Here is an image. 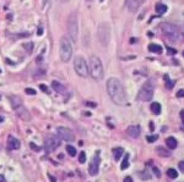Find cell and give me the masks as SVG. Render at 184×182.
I'll use <instances>...</instances> for the list:
<instances>
[{
  "label": "cell",
  "mask_w": 184,
  "mask_h": 182,
  "mask_svg": "<svg viewBox=\"0 0 184 182\" xmlns=\"http://www.w3.org/2000/svg\"><path fill=\"white\" fill-rule=\"evenodd\" d=\"M107 92H108V96L111 97L114 104L123 106L128 103V96H126L124 86L118 78L111 77L108 79V82H107Z\"/></svg>",
  "instance_id": "cell-1"
},
{
  "label": "cell",
  "mask_w": 184,
  "mask_h": 182,
  "mask_svg": "<svg viewBox=\"0 0 184 182\" xmlns=\"http://www.w3.org/2000/svg\"><path fill=\"white\" fill-rule=\"evenodd\" d=\"M88 66H90V75L94 81H101L104 77L103 65L98 56L92 55L90 58V61H88Z\"/></svg>",
  "instance_id": "cell-2"
},
{
  "label": "cell",
  "mask_w": 184,
  "mask_h": 182,
  "mask_svg": "<svg viewBox=\"0 0 184 182\" xmlns=\"http://www.w3.org/2000/svg\"><path fill=\"white\" fill-rule=\"evenodd\" d=\"M154 92H155V82L154 79H149L140 88L136 96V99L140 100V102H150L154 98Z\"/></svg>",
  "instance_id": "cell-3"
},
{
  "label": "cell",
  "mask_w": 184,
  "mask_h": 182,
  "mask_svg": "<svg viewBox=\"0 0 184 182\" xmlns=\"http://www.w3.org/2000/svg\"><path fill=\"white\" fill-rule=\"evenodd\" d=\"M59 55H60V60L63 62H69V60L73 56V44L66 37H61L60 42H59Z\"/></svg>",
  "instance_id": "cell-4"
},
{
  "label": "cell",
  "mask_w": 184,
  "mask_h": 182,
  "mask_svg": "<svg viewBox=\"0 0 184 182\" xmlns=\"http://www.w3.org/2000/svg\"><path fill=\"white\" fill-rule=\"evenodd\" d=\"M161 29H162L163 34L166 36L168 39L173 40V42L178 40L180 38V36H182L179 27L177 26V24H174V23H171V22H163V23H161Z\"/></svg>",
  "instance_id": "cell-5"
},
{
  "label": "cell",
  "mask_w": 184,
  "mask_h": 182,
  "mask_svg": "<svg viewBox=\"0 0 184 182\" xmlns=\"http://www.w3.org/2000/svg\"><path fill=\"white\" fill-rule=\"evenodd\" d=\"M97 38L102 47H108L111 42V24L108 22H102L97 28Z\"/></svg>",
  "instance_id": "cell-6"
},
{
  "label": "cell",
  "mask_w": 184,
  "mask_h": 182,
  "mask_svg": "<svg viewBox=\"0 0 184 182\" xmlns=\"http://www.w3.org/2000/svg\"><path fill=\"white\" fill-rule=\"evenodd\" d=\"M68 33H69V37H70L74 43L78 42L79 26H78V18H76L75 12L70 14V16H69V18H68Z\"/></svg>",
  "instance_id": "cell-7"
},
{
  "label": "cell",
  "mask_w": 184,
  "mask_h": 182,
  "mask_svg": "<svg viewBox=\"0 0 184 182\" xmlns=\"http://www.w3.org/2000/svg\"><path fill=\"white\" fill-rule=\"evenodd\" d=\"M74 70L80 77H87L90 73L88 72V65L82 56H76L74 59Z\"/></svg>",
  "instance_id": "cell-8"
},
{
  "label": "cell",
  "mask_w": 184,
  "mask_h": 182,
  "mask_svg": "<svg viewBox=\"0 0 184 182\" xmlns=\"http://www.w3.org/2000/svg\"><path fill=\"white\" fill-rule=\"evenodd\" d=\"M56 135H58V138L61 141H65V142H74L75 141V135L74 132L64 126H60L56 128Z\"/></svg>",
  "instance_id": "cell-9"
},
{
  "label": "cell",
  "mask_w": 184,
  "mask_h": 182,
  "mask_svg": "<svg viewBox=\"0 0 184 182\" xmlns=\"http://www.w3.org/2000/svg\"><path fill=\"white\" fill-rule=\"evenodd\" d=\"M60 146V141L59 138H56L55 136H48L46 137V139H44V149H46V152L50 153V152H54Z\"/></svg>",
  "instance_id": "cell-10"
},
{
  "label": "cell",
  "mask_w": 184,
  "mask_h": 182,
  "mask_svg": "<svg viewBox=\"0 0 184 182\" xmlns=\"http://www.w3.org/2000/svg\"><path fill=\"white\" fill-rule=\"evenodd\" d=\"M99 164H101V159H99V155L96 154L92 158L90 165H88V174L91 175V176H96L99 171Z\"/></svg>",
  "instance_id": "cell-11"
},
{
  "label": "cell",
  "mask_w": 184,
  "mask_h": 182,
  "mask_svg": "<svg viewBox=\"0 0 184 182\" xmlns=\"http://www.w3.org/2000/svg\"><path fill=\"white\" fill-rule=\"evenodd\" d=\"M144 0H125V5L126 9H128L130 12H137V10L140 9V6L142 4Z\"/></svg>",
  "instance_id": "cell-12"
},
{
  "label": "cell",
  "mask_w": 184,
  "mask_h": 182,
  "mask_svg": "<svg viewBox=\"0 0 184 182\" xmlns=\"http://www.w3.org/2000/svg\"><path fill=\"white\" fill-rule=\"evenodd\" d=\"M16 110V114H17V116L20 117V119H22L23 121H30L31 120V115H30V112L27 111V109L26 108H23V106L21 105V106H18L17 109H15Z\"/></svg>",
  "instance_id": "cell-13"
},
{
  "label": "cell",
  "mask_w": 184,
  "mask_h": 182,
  "mask_svg": "<svg viewBox=\"0 0 184 182\" xmlns=\"http://www.w3.org/2000/svg\"><path fill=\"white\" fill-rule=\"evenodd\" d=\"M126 133L133 138H137L140 136V126H136V125H133L126 128Z\"/></svg>",
  "instance_id": "cell-14"
},
{
  "label": "cell",
  "mask_w": 184,
  "mask_h": 182,
  "mask_svg": "<svg viewBox=\"0 0 184 182\" xmlns=\"http://www.w3.org/2000/svg\"><path fill=\"white\" fill-rule=\"evenodd\" d=\"M8 148H9V150L18 149V148H20V141L16 139L15 137L10 136V137L8 138Z\"/></svg>",
  "instance_id": "cell-15"
},
{
  "label": "cell",
  "mask_w": 184,
  "mask_h": 182,
  "mask_svg": "<svg viewBox=\"0 0 184 182\" xmlns=\"http://www.w3.org/2000/svg\"><path fill=\"white\" fill-rule=\"evenodd\" d=\"M149 52L150 53H154V54H157V55H161L163 53V49L161 45L156 44V43H151L149 45Z\"/></svg>",
  "instance_id": "cell-16"
},
{
  "label": "cell",
  "mask_w": 184,
  "mask_h": 182,
  "mask_svg": "<svg viewBox=\"0 0 184 182\" xmlns=\"http://www.w3.org/2000/svg\"><path fill=\"white\" fill-rule=\"evenodd\" d=\"M9 99H10V103H11V105H12V108H14V109H17L18 106L22 105V100H21L20 97L11 96V97H9Z\"/></svg>",
  "instance_id": "cell-17"
},
{
  "label": "cell",
  "mask_w": 184,
  "mask_h": 182,
  "mask_svg": "<svg viewBox=\"0 0 184 182\" xmlns=\"http://www.w3.org/2000/svg\"><path fill=\"white\" fill-rule=\"evenodd\" d=\"M52 87H53V89H54L55 92H58V93H60V94H64V93L66 92L65 87L63 86L60 82H58V81H53V82H52Z\"/></svg>",
  "instance_id": "cell-18"
},
{
  "label": "cell",
  "mask_w": 184,
  "mask_h": 182,
  "mask_svg": "<svg viewBox=\"0 0 184 182\" xmlns=\"http://www.w3.org/2000/svg\"><path fill=\"white\" fill-rule=\"evenodd\" d=\"M155 10H156V12L158 15H163V14H166L167 12L168 8H167V5H164L162 3H157L156 6H155Z\"/></svg>",
  "instance_id": "cell-19"
},
{
  "label": "cell",
  "mask_w": 184,
  "mask_h": 182,
  "mask_svg": "<svg viewBox=\"0 0 184 182\" xmlns=\"http://www.w3.org/2000/svg\"><path fill=\"white\" fill-rule=\"evenodd\" d=\"M161 110H162V106L160 103H152L151 104V111H152V114H155V115H160L161 114Z\"/></svg>",
  "instance_id": "cell-20"
},
{
  "label": "cell",
  "mask_w": 184,
  "mask_h": 182,
  "mask_svg": "<svg viewBox=\"0 0 184 182\" xmlns=\"http://www.w3.org/2000/svg\"><path fill=\"white\" fill-rule=\"evenodd\" d=\"M166 143H167V147L169 149H176L177 146H178V142H177V139L174 137H168L166 139Z\"/></svg>",
  "instance_id": "cell-21"
},
{
  "label": "cell",
  "mask_w": 184,
  "mask_h": 182,
  "mask_svg": "<svg viewBox=\"0 0 184 182\" xmlns=\"http://www.w3.org/2000/svg\"><path fill=\"white\" fill-rule=\"evenodd\" d=\"M156 152H157L158 155L164 156V158H166V156H171V153L168 152V150L164 149L163 147H157V148H156Z\"/></svg>",
  "instance_id": "cell-22"
},
{
  "label": "cell",
  "mask_w": 184,
  "mask_h": 182,
  "mask_svg": "<svg viewBox=\"0 0 184 182\" xmlns=\"http://www.w3.org/2000/svg\"><path fill=\"white\" fill-rule=\"evenodd\" d=\"M129 155L126 154L125 156H124V159L122 160V164H120V169H122V170H125V169H128L129 167Z\"/></svg>",
  "instance_id": "cell-23"
},
{
  "label": "cell",
  "mask_w": 184,
  "mask_h": 182,
  "mask_svg": "<svg viewBox=\"0 0 184 182\" xmlns=\"http://www.w3.org/2000/svg\"><path fill=\"white\" fill-rule=\"evenodd\" d=\"M113 153H114V158H116V160H119L122 154L124 153V149L123 148H116V149H113Z\"/></svg>",
  "instance_id": "cell-24"
},
{
  "label": "cell",
  "mask_w": 184,
  "mask_h": 182,
  "mask_svg": "<svg viewBox=\"0 0 184 182\" xmlns=\"http://www.w3.org/2000/svg\"><path fill=\"white\" fill-rule=\"evenodd\" d=\"M164 81H166V87H167V89H172L173 86H174V81L169 79L168 75H166V76H164Z\"/></svg>",
  "instance_id": "cell-25"
},
{
  "label": "cell",
  "mask_w": 184,
  "mask_h": 182,
  "mask_svg": "<svg viewBox=\"0 0 184 182\" xmlns=\"http://www.w3.org/2000/svg\"><path fill=\"white\" fill-rule=\"evenodd\" d=\"M167 176L171 179H177L178 177V172H177L176 169H168L167 170Z\"/></svg>",
  "instance_id": "cell-26"
},
{
  "label": "cell",
  "mask_w": 184,
  "mask_h": 182,
  "mask_svg": "<svg viewBox=\"0 0 184 182\" xmlns=\"http://www.w3.org/2000/svg\"><path fill=\"white\" fill-rule=\"evenodd\" d=\"M33 47H35V44H33L32 42H30V43H23V48L26 49L27 53H32V52H33Z\"/></svg>",
  "instance_id": "cell-27"
},
{
  "label": "cell",
  "mask_w": 184,
  "mask_h": 182,
  "mask_svg": "<svg viewBox=\"0 0 184 182\" xmlns=\"http://www.w3.org/2000/svg\"><path fill=\"white\" fill-rule=\"evenodd\" d=\"M66 152H68V154L70 155V156H75L76 155V149L73 147V146H66Z\"/></svg>",
  "instance_id": "cell-28"
},
{
  "label": "cell",
  "mask_w": 184,
  "mask_h": 182,
  "mask_svg": "<svg viewBox=\"0 0 184 182\" xmlns=\"http://www.w3.org/2000/svg\"><path fill=\"white\" fill-rule=\"evenodd\" d=\"M157 138H158V136H157V135H154V136H147V137H146V141H147L149 143H154L155 141H157Z\"/></svg>",
  "instance_id": "cell-29"
},
{
  "label": "cell",
  "mask_w": 184,
  "mask_h": 182,
  "mask_svg": "<svg viewBox=\"0 0 184 182\" xmlns=\"http://www.w3.org/2000/svg\"><path fill=\"white\" fill-rule=\"evenodd\" d=\"M79 161L81 162V164H84V162L86 161V154H85V152H81V153H80V155H79Z\"/></svg>",
  "instance_id": "cell-30"
},
{
  "label": "cell",
  "mask_w": 184,
  "mask_h": 182,
  "mask_svg": "<svg viewBox=\"0 0 184 182\" xmlns=\"http://www.w3.org/2000/svg\"><path fill=\"white\" fill-rule=\"evenodd\" d=\"M25 92H26L27 94H31V96H36V91L35 89H32V88H26V89H25Z\"/></svg>",
  "instance_id": "cell-31"
},
{
  "label": "cell",
  "mask_w": 184,
  "mask_h": 182,
  "mask_svg": "<svg viewBox=\"0 0 184 182\" xmlns=\"http://www.w3.org/2000/svg\"><path fill=\"white\" fill-rule=\"evenodd\" d=\"M39 88H41L44 93H47V94L49 93V89H48V87H47V86H44V84H39Z\"/></svg>",
  "instance_id": "cell-32"
},
{
  "label": "cell",
  "mask_w": 184,
  "mask_h": 182,
  "mask_svg": "<svg viewBox=\"0 0 184 182\" xmlns=\"http://www.w3.org/2000/svg\"><path fill=\"white\" fill-rule=\"evenodd\" d=\"M166 49H167L168 54H171V55H174V54L177 53V50H176V49H172V48H169V47H167Z\"/></svg>",
  "instance_id": "cell-33"
},
{
  "label": "cell",
  "mask_w": 184,
  "mask_h": 182,
  "mask_svg": "<svg viewBox=\"0 0 184 182\" xmlns=\"http://www.w3.org/2000/svg\"><path fill=\"white\" fill-rule=\"evenodd\" d=\"M179 170L184 172V161H179Z\"/></svg>",
  "instance_id": "cell-34"
},
{
  "label": "cell",
  "mask_w": 184,
  "mask_h": 182,
  "mask_svg": "<svg viewBox=\"0 0 184 182\" xmlns=\"http://www.w3.org/2000/svg\"><path fill=\"white\" fill-rule=\"evenodd\" d=\"M154 172H155V174L157 175V176H158V177H160V176H161V172H160V170H158V169H157V167H154Z\"/></svg>",
  "instance_id": "cell-35"
},
{
  "label": "cell",
  "mask_w": 184,
  "mask_h": 182,
  "mask_svg": "<svg viewBox=\"0 0 184 182\" xmlns=\"http://www.w3.org/2000/svg\"><path fill=\"white\" fill-rule=\"evenodd\" d=\"M30 146H31V147H32V148H33V149L36 150V152H39V148H38L37 146H35V144H33V143H31V144H30Z\"/></svg>",
  "instance_id": "cell-36"
},
{
  "label": "cell",
  "mask_w": 184,
  "mask_h": 182,
  "mask_svg": "<svg viewBox=\"0 0 184 182\" xmlns=\"http://www.w3.org/2000/svg\"><path fill=\"white\" fill-rule=\"evenodd\" d=\"M124 182H133V179H131L130 176H126V177L124 179Z\"/></svg>",
  "instance_id": "cell-37"
},
{
  "label": "cell",
  "mask_w": 184,
  "mask_h": 182,
  "mask_svg": "<svg viewBox=\"0 0 184 182\" xmlns=\"http://www.w3.org/2000/svg\"><path fill=\"white\" fill-rule=\"evenodd\" d=\"M86 105H87V106H92V108H94V106H96V104H94V103H90V102H87Z\"/></svg>",
  "instance_id": "cell-38"
},
{
  "label": "cell",
  "mask_w": 184,
  "mask_h": 182,
  "mask_svg": "<svg viewBox=\"0 0 184 182\" xmlns=\"http://www.w3.org/2000/svg\"><path fill=\"white\" fill-rule=\"evenodd\" d=\"M179 29H180V34L184 36V24H182V26L179 27Z\"/></svg>",
  "instance_id": "cell-39"
},
{
  "label": "cell",
  "mask_w": 184,
  "mask_h": 182,
  "mask_svg": "<svg viewBox=\"0 0 184 182\" xmlns=\"http://www.w3.org/2000/svg\"><path fill=\"white\" fill-rule=\"evenodd\" d=\"M42 32H43V29H42V28H38V31H37V34H38V36H42V34H43Z\"/></svg>",
  "instance_id": "cell-40"
},
{
  "label": "cell",
  "mask_w": 184,
  "mask_h": 182,
  "mask_svg": "<svg viewBox=\"0 0 184 182\" xmlns=\"http://www.w3.org/2000/svg\"><path fill=\"white\" fill-rule=\"evenodd\" d=\"M0 182H6V180H5V177L3 176V175H0Z\"/></svg>",
  "instance_id": "cell-41"
},
{
  "label": "cell",
  "mask_w": 184,
  "mask_h": 182,
  "mask_svg": "<svg viewBox=\"0 0 184 182\" xmlns=\"http://www.w3.org/2000/svg\"><path fill=\"white\" fill-rule=\"evenodd\" d=\"M180 117H182V120H183V122H184V110L180 111Z\"/></svg>",
  "instance_id": "cell-42"
},
{
  "label": "cell",
  "mask_w": 184,
  "mask_h": 182,
  "mask_svg": "<svg viewBox=\"0 0 184 182\" xmlns=\"http://www.w3.org/2000/svg\"><path fill=\"white\" fill-rule=\"evenodd\" d=\"M135 42H136V38H131V39H130V43H131V44H135Z\"/></svg>",
  "instance_id": "cell-43"
},
{
  "label": "cell",
  "mask_w": 184,
  "mask_h": 182,
  "mask_svg": "<svg viewBox=\"0 0 184 182\" xmlns=\"http://www.w3.org/2000/svg\"><path fill=\"white\" fill-rule=\"evenodd\" d=\"M69 0H61V3H68Z\"/></svg>",
  "instance_id": "cell-44"
},
{
  "label": "cell",
  "mask_w": 184,
  "mask_h": 182,
  "mask_svg": "<svg viewBox=\"0 0 184 182\" xmlns=\"http://www.w3.org/2000/svg\"><path fill=\"white\" fill-rule=\"evenodd\" d=\"M86 1H92V0H86Z\"/></svg>",
  "instance_id": "cell-45"
},
{
  "label": "cell",
  "mask_w": 184,
  "mask_h": 182,
  "mask_svg": "<svg viewBox=\"0 0 184 182\" xmlns=\"http://www.w3.org/2000/svg\"><path fill=\"white\" fill-rule=\"evenodd\" d=\"M99 1H103V0H99Z\"/></svg>",
  "instance_id": "cell-46"
},
{
  "label": "cell",
  "mask_w": 184,
  "mask_h": 182,
  "mask_svg": "<svg viewBox=\"0 0 184 182\" xmlns=\"http://www.w3.org/2000/svg\"><path fill=\"white\" fill-rule=\"evenodd\" d=\"M0 73H1V70H0Z\"/></svg>",
  "instance_id": "cell-47"
}]
</instances>
